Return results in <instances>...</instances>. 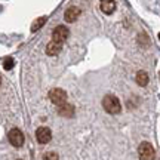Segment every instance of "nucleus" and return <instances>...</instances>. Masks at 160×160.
<instances>
[{
    "label": "nucleus",
    "mask_w": 160,
    "mask_h": 160,
    "mask_svg": "<svg viewBox=\"0 0 160 160\" xmlns=\"http://www.w3.org/2000/svg\"><path fill=\"white\" fill-rule=\"evenodd\" d=\"M102 107L110 114H119L122 111V105H120L119 98L114 97V95H105L102 99Z\"/></svg>",
    "instance_id": "obj_1"
},
{
    "label": "nucleus",
    "mask_w": 160,
    "mask_h": 160,
    "mask_svg": "<svg viewBox=\"0 0 160 160\" xmlns=\"http://www.w3.org/2000/svg\"><path fill=\"white\" fill-rule=\"evenodd\" d=\"M49 99H51L55 105L67 102V92L64 91V89H59V88L51 89V92H49Z\"/></svg>",
    "instance_id": "obj_2"
},
{
    "label": "nucleus",
    "mask_w": 160,
    "mask_h": 160,
    "mask_svg": "<svg viewBox=\"0 0 160 160\" xmlns=\"http://www.w3.org/2000/svg\"><path fill=\"white\" fill-rule=\"evenodd\" d=\"M8 138H9V142H11L13 147H21L24 144V133L19 131V129H17V128H13V129L9 131Z\"/></svg>",
    "instance_id": "obj_3"
},
{
    "label": "nucleus",
    "mask_w": 160,
    "mask_h": 160,
    "mask_svg": "<svg viewBox=\"0 0 160 160\" xmlns=\"http://www.w3.org/2000/svg\"><path fill=\"white\" fill-rule=\"evenodd\" d=\"M138 153H139V159L142 160H150L154 159V148L150 142H142L138 148Z\"/></svg>",
    "instance_id": "obj_4"
},
{
    "label": "nucleus",
    "mask_w": 160,
    "mask_h": 160,
    "mask_svg": "<svg viewBox=\"0 0 160 160\" xmlns=\"http://www.w3.org/2000/svg\"><path fill=\"white\" fill-rule=\"evenodd\" d=\"M68 34H70V31H68L67 27H64V25H58L57 28L52 31V40H57V42L64 43L65 40L68 39Z\"/></svg>",
    "instance_id": "obj_5"
},
{
    "label": "nucleus",
    "mask_w": 160,
    "mask_h": 160,
    "mask_svg": "<svg viewBox=\"0 0 160 160\" xmlns=\"http://www.w3.org/2000/svg\"><path fill=\"white\" fill-rule=\"evenodd\" d=\"M36 138H37V141L40 144H48L49 141L52 139V132L49 128H39L37 132H36Z\"/></svg>",
    "instance_id": "obj_6"
},
{
    "label": "nucleus",
    "mask_w": 160,
    "mask_h": 160,
    "mask_svg": "<svg viewBox=\"0 0 160 160\" xmlns=\"http://www.w3.org/2000/svg\"><path fill=\"white\" fill-rule=\"evenodd\" d=\"M74 113H76V110L71 104L64 102V104H59V105H58V114L62 116V117H73Z\"/></svg>",
    "instance_id": "obj_7"
},
{
    "label": "nucleus",
    "mask_w": 160,
    "mask_h": 160,
    "mask_svg": "<svg viewBox=\"0 0 160 160\" xmlns=\"http://www.w3.org/2000/svg\"><path fill=\"white\" fill-rule=\"evenodd\" d=\"M61 51H62V43H61V42H57V40L49 42L48 46H46V53H48V55H51V57L58 55Z\"/></svg>",
    "instance_id": "obj_8"
},
{
    "label": "nucleus",
    "mask_w": 160,
    "mask_h": 160,
    "mask_svg": "<svg viewBox=\"0 0 160 160\" xmlns=\"http://www.w3.org/2000/svg\"><path fill=\"white\" fill-rule=\"evenodd\" d=\"M80 13H82V11H80L79 8L71 6V8H68V9L65 11V13H64V19H65L67 22H74L76 19L80 17Z\"/></svg>",
    "instance_id": "obj_9"
},
{
    "label": "nucleus",
    "mask_w": 160,
    "mask_h": 160,
    "mask_svg": "<svg viewBox=\"0 0 160 160\" xmlns=\"http://www.w3.org/2000/svg\"><path fill=\"white\" fill-rule=\"evenodd\" d=\"M99 8H101V11H102L105 15H111V13L116 11V2L114 0H101Z\"/></svg>",
    "instance_id": "obj_10"
},
{
    "label": "nucleus",
    "mask_w": 160,
    "mask_h": 160,
    "mask_svg": "<svg viewBox=\"0 0 160 160\" xmlns=\"http://www.w3.org/2000/svg\"><path fill=\"white\" fill-rule=\"evenodd\" d=\"M46 21H48V17H40V18H37L34 22H33V25H31V31L33 33H36L37 30H40L43 25L46 24Z\"/></svg>",
    "instance_id": "obj_11"
},
{
    "label": "nucleus",
    "mask_w": 160,
    "mask_h": 160,
    "mask_svg": "<svg viewBox=\"0 0 160 160\" xmlns=\"http://www.w3.org/2000/svg\"><path fill=\"white\" fill-rule=\"evenodd\" d=\"M137 83L139 86H147V83H148V74H147L145 71H138Z\"/></svg>",
    "instance_id": "obj_12"
},
{
    "label": "nucleus",
    "mask_w": 160,
    "mask_h": 160,
    "mask_svg": "<svg viewBox=\"0 0 160 160\" xmlns=\"http://www.w3.org/2000/svg\"><path fill=\"white\" fill-rule=\"evenodd\" d=\"M13 65H15L13 59H12V58H6L5 62H3V68L5 70H12L13 68Z\"/></svg>",
    "instance_id": "obj_13"
},
{
    "label": "nucleus",
    "mask_w": 160,
    "mask_h": 160,
    "mask_svg": "<svg viewBox=\"0 0 160 160\" xmlns=\"http://www.w3.org/2000/svg\"><path fill=\"white\" fill-rule=\"evenodd\" d=\"M45 159H58V154H55V153H48V154H45Z\"/></svg>",
    "instance_id": "obj_14"
},
{
    "label": "nucleus",
    "mask_w": 160,
    "mask_h": 160,
    "mask_svg": "<svg viewBox=\"0 0 160 160\" xmlns=\"http://www.w3.org/2000/svg\"><path fill=\"white\" fill-rule=\"evenodd\" d=\"M159 40H160V33H159Z\"/></svg>",
    "instance_id": "obj_15"
}]
</instances>
